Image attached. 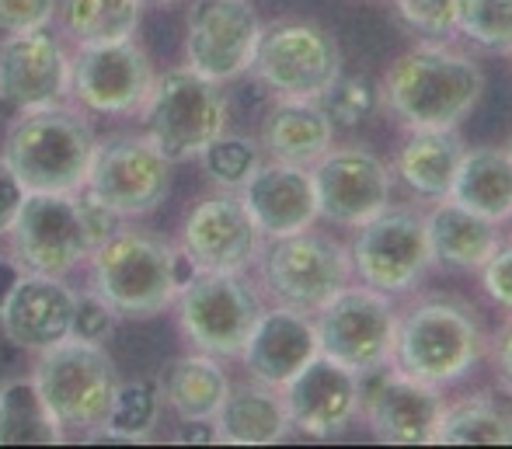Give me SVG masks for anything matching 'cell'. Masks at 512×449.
I'll list each match as a JSON object with an SVG mask.
<instances>
[{"label": "cell", "instance_id": "7a4b0ae2", "mask_svg": "<svg viewBox=\"0 0 512 449\" xmlns=\"http://www.w3.org/2000/svg\"><path fill=\"white\" fill-rule=\"evenodd\" d=\"M95 136L88 122L60 105L32 108L7 133L4 161L18 175L25 192L74 195L88 181Z\"/></svg>", "mask_w": 512, "mask_h": 449}, {"label": "cell", "instance_id": "8fae6325", "mask_svg": "<svg viewBox=\"0 0 512 449\" xmlns=\"http://www.w3.org/2000/svg\"><path fill=\"white\" fill-rule=\"evenodd\" d=\"M262 279L283 307L314 314L338 289L349 286L352 258L349 248L331 237L300 230L290 237H276V244L265 251Z\"/></svg>", "mask_w": 512, "mask_h": 449}, {"label": "cell", "instance_id": "ab89813d", "mask_svg": "<svg viewBox=\"0 0 512 449\" xmlns=\"http://www.w3.org/2000/svg\"><path fill=\"white\" fill-rule=\"evenodd\" d=\"M481 286L499 307L512 314V244H499L495 255L481 265Z\"/></svg>", "mask_w": 512, "mask_h": 449}, {"label": "cell", "instance_id": "ac0fdd59", "mask_svg": "<svg viewBox=\"0 0 512 449\" xmlns=\"http://www.w3.org/2000/svg\"><path fill=\"white\" fill-rule=\"evenodd\" d=\"M283 404L297 432L314 439L338 436V432L349 429L352 418L363 408L359 373L317 352L283 387Z\"/></svg>", "mask_w": 512, "mask_h": 449}, {"label": "cell", "instance_id": "4dcf8cb0", "mask_svg": "<svg viewBox=\"0 0 512 449\" xmlns=\"http://www.w3.org/2000/svg\"><path fill=\"white\" fill-rule=\"evenodd\" d=\"M439 446H512V415L485 397H467L443 408Z\"/></svg>", "mask_w": 512, "mask_h": 449}, {"label": "cell", "instance_id": "f546056e", "mask_svg": "<svg viewBox=\"0 0 512 449\" xmlns=\"http://www.w3.org/2000/svg\"><path fill=\"white\" fill-rule=\"evenodd\" d=\"M63 429L49 415L35 380L0 387V446H56Z\"/></svg>", "mask_w": 512, "mask_h": 449}, {"label": "cell", "instance_id": "52a82bcc", "mask_svg": "<svg viewBox=\"0 0 512 449\" xmlns=\"http://www.w3.org/2000/svg\"><path fill=\"white\" fill-rule=\"evenodd\" d=\"M251 70L279 98H321L342 74V53L328 28L317 21H272L262 28Z\"/></svg>", "mask_w": 512, "mask_h": 449}, {"label": "cell", "instance_id": "d4e9b609", "mask_svg": "<svg viewBox=\"0 0 512 449\" xmlns=\"http://www.w3.org/2000/svg\"><path fill=\"white\" fill-rule=\"evenodd\" d=\"M213 422L220 429V443L230 446H272L283 443L293 429L283 390L258 380L230 387Z\"/></svg>", "mask_w": 512, "mask_h": 449}, {"label": "cell", "instance_id": "2e32d148", "mask_svg": "<svg viewBox=\"0 0 512 449\" xmlns=\"http://www.w3.org/2000/svg\"><path fill=\"white\" fill-rule=\"evenodd\" d=\"M154 88V70L147 53L129 39L105 46H81L70 67V91L84 108L102 115H126L147 101Z\"/></svg>", "mask_w": 512, "mask_h": 449}, {"label": "cell", "instance_id": "d6986e66", "mask_svg": "<svg viewBox=\"0 0 512 449\" xmlns=\"http://www.w3.org/2000/svg\"><path fill=\"white\" fill-rule=\"evenodd\" d=\"M70 91V63L60 39L46 28L7 35L0 46V98L7 105L32 112V108L60 105Z\"/></svg>", "mask_w": 512, "mask_h": 449}, {"label": "cell", "instance_id": "8d00e7d4", "mask_svg": "<svg viewBox=\"0 0 512 449\" xmlns=\"http://www.w3.org/2000/svg\"><path fill=\"white\" fill-rule=\"evenodd\" d=\"M453 4L457 0H394L398 14L408 21L415 32L432 35V39H446L453 28Z\"/></svg>", "mask_w": 512, "mask_h": 449}, {"label": "cell", "instance_id": "277c9868", "mask_svg": "<svg viewBox=\"0 0 512 449\" xmlns=\"http://www.w3.org/2000/svg\"><path fill=\"white\" fill-rule=\"evenodd\" d=\"M481 359V328L471 310L450 300H425L394 331V369L432 387L457 383Z\"/></svg>", "mask_w": 512, "mask_h": 449}, {"label": "cell", "instance_id": "1f68e13d", "mask_svg": "<svg viewBox=\"0 0 512 449\" xmlns=\"http://www.w3.org/2000/svg\"><path fill=\"white\" fill-rule=\"evenodd\" d=\"M140 0H63V28L81 46L133 39Z\"/></svg>", "mask_w": 512, "mask_h": 449}, {"label": "cell", "instance_id": "cb8c5ba5", "mask_svg": "<svg viewBox=\"0 0 512 449\" xmlns=\"http://www.w3.org/2000/svg\"><path fill=\"white\" fill-rule=\"evenodd\" d=\"M335 140V126L314 98H283L262 122V150L272 161L310 168Z\"/></svg>", "mask_w": 512, "mask_h": 449}, {"label": "cell", "instance_id": "ffe728a7", "mask_svg": "<svg viewBox=\"0 0 512 449\" xmlns=\"http://www.w3.org/2000/svg\"><path fill=\"white\" fill-rule=\"evenodd\" d=\"M443 408L439 387L394 369L380 376L366 397V422L373 436L387 446H429L436 443Z\"/></svg>", "mask_w": 512, "mask_h": 449}, {"label": "cell", "instance_id": "ba28073f", "mask_svg": "<svg viewBox=\"0 0 512 449\" xmlns=\"http://www.w3.org/2000/svg\"><path fill=\"white\" fill-rule=\"evenodd\" d=\"M314 314L321 356L342 362L359 376L391 362L398 314H394L387 293L373 286H345Z\"/></svg>", "mask_w": 512, "mask_h": 449}, {"label": "cell", "instance_id": "603a6c76", "mask_svg": "<svg viewBox=\"0 0 512 449\" xmlns=\"http://www.w3.org/2000/svg\"><path fill=\"white\" fill-rule=\"evenodd\" d=\"M4 317V335L21 349L42 352L49 345L63 342L70 335V317H74V293L63 286L56 275H21L14 286Z\"/></svg>", "mask_w": 512, "mask_h": 449}, {"label": "cell", "instance_id": "8992f818", "mask_svg": "<svg viewBox=\"0 0 512 449\" xmlns=\"http://www.w3.org/2000/svg\"><path fill=\"white\" fill-rule=\"evenodd\" d=\"M143 105H147V140L171 164L199 157L227 129V98L220 84L189 67L164 74Z\"/></svg>", "mask_w": 512, "mask_h": 449}, {"label": "cell", "instance_id": "6da1fadb", "mask_svg": "<svg viewBox=\"0 0 512 449\" xmlns=\"http://www.w3.org/2000/svg\"><path fill=\"white\" fill-rule=\"evenodd\" d=\"M485 91V70L439 42L408 49L387 67L380 98L408 129H457Z\"/></svg>", "mask_w": 512, "mask_h": 449}, {"label": "cell", "instance_id": "484cf974", "mask_svg": "<svg viewBox=\"0 0 512 449\" xmlns=\"http://www.w3.org/2000/svg\"><path fill=\"white\" fill-rule=\"evenodd\" d=\"M425 237H429L432 262L453 265V269H481L502 244L499 223L485 220L453 199H439L436 209L425 216Z\"/></svg>", "mask_w": 512, "mask_h": 449}, {"label": "cell", "instance_id": "4fadbf2b", "mask_svg": "<svg viewBox=\"0 0 512 449\" xmlns=\"http://www.w3.org/2000/svg\"><path fill=\"white\" fill-rule=\"evenodd\" d=\"M88 192L115 216H140L164 202L171 188V161L143 136H119L95 147Z\"/></svg>", "mask_w": 512, "mask_h": 449}, {"label": "cell", "instance_id": "f35d334b", "mask_svg": "<svg viewBox=\"0 0 512 449\" xmlns=\"http://www.w3.org/2000/svg\"><path fill=\"white\" fill-rule=\"evenodd\" d=\"M56 11V0H0V35H21L46 28Z\"/></svg>", "mask_w": 512, "mask_h": 449}, {"label": "cell", "instance_id": "b9f144b4", "mask_svg": "<svg viewBox=\"0 0 512 449\" xmlns=\"http://www.w3.org/2000/svg\"><path fill=\"white\" fill-rule=\"evenodd\" d=\"M178 443H185V446H213V443H220V429H216L213 418H182Z\"/></svg>", "mask_w": 512, "mask_h": 449}, {"label": "cell", "instance_id": "5bb4252c", "mask_svg": "<svg viewBox=\"0 0 512 449\" xmlns=\"http://www.w3.org/2000/svg\"><path fill=\"white\" fill-rule=\"evenodd\" d=\"M258 35L262 21L248 0H192L185 18L189 70L216 84L234 81L251 70Z\"/></svg>", "mask_w": 512, "mask_h": 449}, {"label": "cell", "instance_id": "83f0119b", "mask_svg": "<svg viewBox=\"0 0 512 449\" xmlns=\"http://www.w3.org/2000/svg\"><path fill=\"white\" fill-rule=\"evenodd\" d=\"M460 157H464V143L453 129H411L405 147L398 150V175L411 192L439 202L450 195Z\"/></svg>", "mask_w": 512, "mask_h": 449}, {"label": "cell", "instance_id": "f1b7e54d", "mask_svg": "<svg viewBox=\"0 0 512 449\" xmlns=\"http://www.w3.org/2000/svg\"><path fill=\"white\" fill-rule=\"evenodd\" d=\"M157 390L182 418H216L230 380L220 362H213V356L203 352V356L168 362L157 376Z\"/></svg>", "mask_w": 512, "mask_h": 449}, {"label": "cell", "instance_id": "5b68a950", "mask_svg": "<svg viewBox=\"0 0 512 449\" xmlns=\"http://www.w3.org/2000/svg\"><path fill=\"white\" fill-rule=\"evenodd\" d=\"M175 251L168 241L136 230H115L95 255V293L122 317H154L178 296Z\"/></svg>", "mask_w": 512, "mask_h": 449}, {"label": "cell", "instance_id": "836d02e7", "mask_svg": "<svg viewBox=\"0 0 512 449\" xmlns=\"http://www.w3.org/2000/svg\"><path fill=\"white\" fill-rule=\"evenodd\" d=\"M453 28L485 49L512 53V0H457Z\"/></svg>", "mask_w": 512, "mask_h": 449}, {"label": "cell", "instance_id": "7402d4cb", "mask_svg": "<svg viewBox=\"0 0 512 449\" xmlns=\"http://www.w3.org/2000/svg\"><path fill=\"white\" fill-rule=\"evenodd\" d=\"M317 352L321 349H317L314 321L304 310L279 303V307L258 314L255 328H251L248 342L241 349V359L258 383L283 390Z\"/></svg>", "mask_w": 512, "mask_h": 449}, {"label": "cell", "instance_id": "f6af8a7d", "mask_svg": "<svg viewBox=\"0 0 512 449\" xmlns=\"http://www.w3.org/2000/svg\"><path fill=\"white\" fill-rule=\"evenodd\" d=\"M509 154H512V143H509Z\"/></svg>", "mask_w": 512, "mask_h": 449}, {"label": "cell", "instance_id": "74e56055", "mask_svg": "<svg viewBox=\"0 0 512 449\" xmlns=\"http://www.w3.org/2000/svg\"><path fill=\"white\" fill-rule=\"evenodd\" d=\"M115 310L108 307L105 296L84 293L74 296V317H70V335L84 338V342H102L108 331L115 328Z\"/></svg>", "mask_w": 512, "mask_h": 449}, {"label": "cell", "instance_id": "4316f807", "mask_svg": "<svg viewBox=\"0 0 512 449\" xmlns=\"http://www.w3.org/2000/svg\"><path fill=\"white\" fill-rule=\"evenodd\" d=\"M446 199L474 209L492 223L512 220V154L495 147L464 150Z\"/></svg>", "mask_w": 512, "mask_h": 449}, {"label": "cell", "instance_id": "60d3db41", "mask_svg": "<svg viewBox=\"0 0 512 449\" xmlns=\"http://www.w3.org/2000/svg\"><path fill=\"white\" fill-rule=\"evenodd\" d=\"M25 185L18 181L11 168H7V161H0V234L4 230H11L14 216H18L21 202H25Z\"/></svg>", "mask_w": 512, "mask_h": 449}, {"label": "cell", "instance_id": "9c48e42d", "mask_svg": "<svg viewBox=\"0 0 512 449\" xmlns=\"http://www.w3.org/2000/svg\"><path fill=\"white\" fill-rule=\"evenodd\" d=\"M178 321L206 356H241L262 303L237 272H196L175 296Z\"/></svg>", "mask_w": 512, "mask_h": 449}, {"label": "cell", "instance_id": "9a60e30c", "mask_svg": "<svg viewBox=\"0 0 512 449\" xmlns=\"http://www.w3.org/2000/svg\"><path fill=\"white\" fill-rule=\"evenodd\" d=\"M317 216L338 227H363L391 202V171L377 154L359 147L328 150L314 161Z\"/></svg>", "mask_w": 512, "mask_h": 449}, {"label": "cell", "instance_id": "7c38bea8", "mask_svg": "<svg viewBox=\"0 0 512 449\" xmlns=\"http://www.w3.org/2000/svg\"><path fill=\"white\" fill-rule=\"evenodd\" d=\"M352 272L380 293H408L432 265L425 216L415 209H380L373 220L356 227V241L349 248Z\"/></svg>", "mask_w": 512, "mask_h": 449}, {"label": "cell", "instance_id": "e0dca14e", "mask_svg": "<svg viewBox=\"0 0 512 449\" xmlns=\"http://www.w3.org/2000/svg\"><path fill=\"white\" fill-rule=\"evenodd\" d=\"M182 251L196 262L199 272L241 275L262 255V230L244 209L241 195H213L185 216Z\"/></svg>", "mask_w": 512, "mask_h": 449}, {"label": "cell", "instance_id": "3957f363", "mask_svg": "<svg viewBox=\"0 0 512 449\" xmlns=\"http://www.w3.org/2000/svg\"><path fill=\"white\" fill-rule=\"evenodd\" d=\"M35 387L63 436L67 432L95 436L105 425L112 397L119 390V373L98 342L67 335L63 342L42 349V359L35 366Z\"/></svg>", "mask_w": 512, "mask_h": 449}, {"label": "cell", "instance_id": "d6a6232c", "mask_svg": "<svg viewBox=\"0 0 512 449\" xmlns=\"http://www.w3.org/2000/svg\"><path fill=\"white\" fill-rule=\"evenodd\" d=\"M154 425H157V387L150 380H133V383H119L105 425L95 436L140 443V439H147L154 432Z\"/></svg>", "mask_w": 512, "mask_h": 449}, {"label": "cell", "instance_id": "7bdbcfd3", "mask_svg": "<svg viewBox=\"0 0 512 449\" xmlns=\"http://www.w3.org/2000/svg\"><path fill=\"white\" fill-rule=\"evenodd\" d=\"M495 366H499V373H502V380L509 383V390H512V317L506 324L499 328V335H495Z\"/></svg>", "mask_w": 512, "mask_h": 449}, {"label": "cell", "instance_id": "ee69618b", "mask_svg": "<svg viewBox=\"0 0 512 449\" xmlns=\"http://www.w3.org/2000/svg\"><path fill=\"white\" fill-rule=\"evenodd\" d=\"M21 282V269L18 262H7V258H0V310L7 307V300H11L14 286Z\"/></svg>", "mask_w": 512, "mask_h": 449}, {"label": "cell", "instance_id": "e575fe53", "mask_svg": "<svg viewBox=\"0 0 512 449\" xmlns=\"http://www.w3.org/2000/svg\"><path fill=\"white\" fill-rule=\"evenodd\" d=\"M203 168L209 181L223 188V192H241L244 181L258 171L262 164V147L248 136H216L213 143L203 150Z\"/></svg>", "mask_w": 512, "mask_h": 449}, {"label": "cell", "instance_id": "30bf717a", "mask_svg": "<svg viewBox=\"0 0 512 449\" xmlns=\"http://www.w3.org/2000/svg\"><path fill=\"white\" fill-rule=\"evenodd\" d=\"M11 251L21 269L35 275H67L95 251V237L74 195L28 192L11 223Z\"/></svg>", "mask_w": 512, "mask_h": 449}, {"label": "cell", "instance_id": "d590c367", "mask_svg": "<svg viewBox=\"0 0 512 449\" xmlns=\"http://www.w3.org/2000/svg\"><path fill=\"white\" fill-rule=\"evenodd\" d=\"M317 101L335 129H356L373 119L380 105V88L363 74H338Z\"/></svg>", "mask_w": 512, "mask_h": 449}, {"label": "cell", "instance_id": "44dd1931", "mask_svg": "<svg viewBox=\"0 0 512 449\" xmlns=\"http://www.w3.org/2000/svg\"><path fill=\"white\" fill-rule=\"evenodd\" d=\"M241 202L251 213L262 237H290L300 230H310L317 220V199L310 171L300 164L269 161L258 164V171L244 181Z\"/></svg>", "mask_w": 512, "mask_h": 449}]
</instances>
